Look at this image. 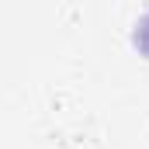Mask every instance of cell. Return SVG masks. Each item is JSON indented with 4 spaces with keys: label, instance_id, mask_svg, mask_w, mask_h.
Instances as JSON below:
<instances>
[{
    "label": "cell",
    "instance_id": "1",
    "mask_svg": "<svg viewBox=\"0 0 149 149\" xmlns=\"http://www.w3.org/2000/svg\"><path fill=\"white\" fill-rule=\"evenodd\" d=\"M135 45H139V52H142V56H149V14L135 24Z\"/></svg>",
    "mask_w": 149,
    "mask_h": 149
}]
</instances>
